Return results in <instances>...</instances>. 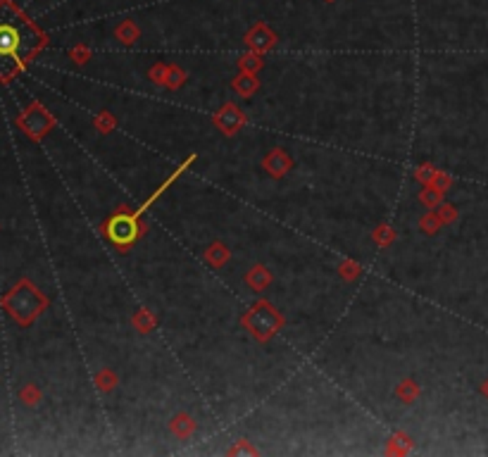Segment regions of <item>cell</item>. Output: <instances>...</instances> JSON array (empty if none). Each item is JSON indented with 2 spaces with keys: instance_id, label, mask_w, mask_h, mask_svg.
<instances>
[{
  "instance_id": "6da1fadb",
  "label": "cell",
  "mask_w": 488,
  "mask_h": 457,
  "mask_svg": "<svg viewBox=\"0 0 488 457\" xmlns=\"http://www.w3.org/2000/svg\"><path fill=\"white\" fill-rule=\"evenodd\" d=\"M41 46V34L12 5H0V74L17 71Z\"/></svg>"
}]
</instances>
